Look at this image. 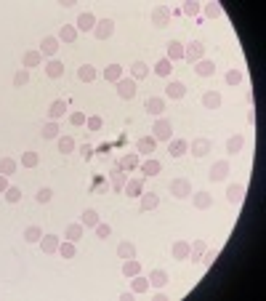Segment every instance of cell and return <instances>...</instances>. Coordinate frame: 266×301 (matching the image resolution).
I'll return each mask as SVG.
<instances>
[{"label":"cell","mask_w":266,"mask_h":301,"mask_svg":"<svg viewBox=\"0 0 266 301\" xmlns=\"http://www.w3.org/2000/svg\"><path fill=\"white\" fill-rule=\"evenodd\" d=\"M40 136H43V139H59V123H56V120H48V123L43 125Z\"/></svg>","instance_id":"cell-47"},{"label":"cell","mask_w":266,"mask_h":301,"mask_svg":"<svg viewBox=\"0 0 266 301\" xmlns=\"http://www.w3.org/2000/svg\"><path fill=\"white\" fill-rule=\"evenodd\" d=\"M45 75H48L51 80H59L64 75V62L59 59H48V64H45Z\"/></svg>","instance_id":"cell-28"},{"label":"cell","mask_w":266,"mask_h":301,"mask_svg":"<svg viewBox=\"0 0 266 301\" xmlns=\"http://www.w3.org/2000/svg\"><path fill=\"white\" fill-rule=\"evenodd\" d=\"M144 110H146V115L163 118V112H165V96H149V99L144 101Z\"/></svg>","instance_id":"cell-9"},{"label":"cell","mask_w":266,"mask_h":301,"mask_svg":"<svg viewBox=\"0 0 266 301\" xmlns=\"http://www.w3.org/2000/svg\"><path fill=\"white\" fill-rule=\"evenodd\" d=\"M170 195H173L176 200H189V198H192V181L184 179V176L173 179V181H170Z\"/></svg>","instance_id":"cell-3"},{"label":"cell","mask_w":266,"mask_h":301,"mask_svg":"<svg viewBox=\"0 0 266 301\" xmlns=\"http://www.w3.org/2000/svg\"><path fill=\"white\" fill-rule=\"evenodd\" d=\"M59 235H43L40 237V248H43V253H56L59 251Z\"/></svg>","instance_id":"cell-27"},{"label":"cell","mask_w":266,"mask_h":301,"mask_svg":"<svg viewBox=\"0 0 266 301\" xmlns=\"http://www.w3.org/2000/svg\"><path fill=\"white\" fill-rule=\"evenodd\" d=\"M77 80H80V83H94V80H96V67L94 64L77 67Z\"/></svg>","instance_id":"cell-31"},{"label":"cell","mask_w":266,"mask_h":301,"mask_svg":"<svg viewBox=\"0 0 266 301\" xmlns=\"http://www.w3.org/2000/svg\"><path fill=\"white\" fill-rule=\"evenodd\" d=\"M117 259H136V245L131 240H123V242H117Z\"/></svg>","instance_id":"cell-33"},{"label":"cell","mask_w":266,"mask_h":301,"mask_svg":"<svg viewBox=\"0 0 266 301\" xmlns=\"http://www.w3.org/2000/svg\"><path fill=\"white\" fill-rule=\"evenodd\" d=\"M83 235H85V227L80 224V222L67 224V229H64V237H67V240H72V242H80V240H83Z\"/></svg>","instance_id":"cell-24"},{"label":"cell","mask_w":266,"mask_h":301,"mask_svg":"<svg viewBox=\"0 0 266 301\" xmlns=\"http://www.w3.org/2000/svg\"><path fill=\"white\" fill-rule=\"evenodd\" d=\"M149 75V67H146V62H141V59H138V62H133L131 64V77L136 80V83H138V80H144Z\"/></svg>","instance_id":"cell-40"},{"label":"cell","mask_w":266,"mask_h":301,"mask_svg":"<svg viewBox=\"0 0 266 301\" xmlns=\"http://www.w3.org/2000/svg\"><path fill=\"white\" fill-rule=\"evenodd\" d=\"M69 125H75V128H80V125H85V112H80V110L69 112Z\"/></svg>","instance_id":"cell-53"},{"label":"cell","mask_w":266,"mask_h":301,"mask_svg":"<svg viewBox=\"0 0 266 301\" xmlns=\"http://www.w3.org/2000/svg\"><path fill=\"white\" fill-rule=\"evenodd\" d=\"M155 147H157V139H155V136H141V139L136 142V152L149 157V155L155 152Z\"/></svg>","instance_id":"cell-20"},{"label":"cell","mask_w":266,"mask_h":301,"mask_svg":"<svg viewBox=\"0 0 266 301\" xmlns=\"http://www.w3.org/2000/svg\"><path fill=\"white\" fill-rule=\"evenodd\" d=\"M29 83V69H16V75H14V88H24Z\"/></svg>","instance_id":"cell-48"},{"label":"cell","mask_w":266,"mask_h":301,"mask_svg":"<svg viewBox=\"0 0 266 301\" xmlns=\"http://www.w3.org/2000/svg\"><path fill=\"white\" fill-rule=\"evenodd\" d=\"M101 125H104V120L99 118V115H91V118H85V128H88V131H101Z\"/></svg>","instance_id":"cell-54"},{"label":"cell","mask_w":266,"mask_h":301,"mask_svg":"<svg viewBox=\"0 0 266 301\" xmlns=\"http://www.w3.org/2000/svg\"><path fill=\"white\" fill-rule=\"evenodd\" d=\"M19 163L14 157H0V176H11V173H16Z\"/></svg>","instance_id":"cell-43"},{"label":"cell","mask_w":266,"mask_h":301,"mask_svg":"<svg viewBox=\"0 0 266 301\" xmlns=\"http://www.w3.org/2000/svg\"><path fill=\"white\" fill-rule=\"evenodd\" d=\"M216 256H218V253H216V251H208V248H205V253H202V259H200V261L205 264V267H211V264H213V259H216Z\"/></svg>","instance_id":"cell-58"},{"label":"cell","mask_w":266,"mask_h":301,"mask_svg":"<svg viewBox=\"0 0 266 301\" xmlns=\"http://www.w3.org/2000/svg\"><path fill=\"white\" fill-rule=\"evenodd\" d=\"M168 62H184V43H179V40H170L168 43V56H165Z\"/></svg>","instance_id":"cell-23"},{"label":"cell","mask_w":266,"mask_h":301,"mask_svg":"<svg viewBox=\"0 0 266 301\" xmlns=\"http://www.w3.org/2000/svg\"><path fill=\"white\" fill-rule=\"evenodd\" d=\"M149 16H152V24H155L157 30H165V27L170 24V19H173V11H170V6H163V3H160V6L152 8V14H149Z\"/></svg>","instance_id":"cell-2"},{"label":"cell","mask_w":266,"mask_h":301,"mask_svg":"<svg viewBox=\"0 0 266 301\" xmlns=\"http://www.w3.org/2000/svg\"><path fill=\"white\" fill-rule=\"evenodd\" d=\"M112 187L117 189V192H123V187H125V176H123V168L120 166L114 168V173H112Z\"/></svg>","instance_id":"cell-52"},{"label":"cell","mask_w":266,"mask_h":301,"mask_svg":"<svg viewBox=\"0 0 266 301\" xmlns=\"http://www.w3.org/2000/svg\"><path fill=\"white\" fill-rule=\"evenodd\" d=\"M40 64H43V53H40L38 48H29V51L21 53V67H24V69L40 67Z\"/></svg>","instance_id":"cell-12"},{"label":"cell","mask_w":266,"mask_h":301,"mask_svg":"<svg viewBox=\"0 0 266 301\" xmlns=\"http://www.w3.org/2000/svg\"><path fill=\"white\" fill-rule=\"evenodd\" d=\"M200 59H205V43L202 40H192V43L184 45V62L197 64Z\"/></svg>","instance_id":"cell-1"},{"label":"cell","mask_w":266,"mask_h":301,"mask_svg":"<svg viewBox=\"0 0 266 301\" xmlns=\"http://www.w3.org/2000/svg\"><path fill=\"white\" fill-rule=\"evenodd\" d=\"M38 163H40V155L32 152V149L21 155V166H24V168H38Z\"/></svg>","instance_id":"cell-49"},{"label":"cell","mask_w":266,"mask_h":301,"mask_svg":"<svg viewBox=\"0 0 266 301\" xmlns=\"http://www.w3.org/2000/svg\"><path fill=\"white\" fill-rule=\"evenodd\" d=\"M187 149H189V142H184V139H170V142H168V152H170L173 160L184 157V155H187Z\"/></svg>","instance_id":"cell-16"},{"label":"cell","mask_w":266,"mask_h":301,"mask_svg":"<svg viewBox=\"0 0 266 301\" xmlns=\"http://www.w3.org/2000/svg\"><path fill=\"white\" fill-rule=\"evenodd\" d=\"M8 187H11V184H8V176H0V195H3Z\"/></svg>","instance_id":"cell-59"},{"label":"cell","mask_w":266,"mask_h":301,"mask_svg":"<svg viewBox=\"0 0 266 301\" xmlns=\"http://www.w3.org/2000/svg\"><path fill=\"white\" fill-rule=\"evenodd\" d=\"M141 275V261L138 259H125L123 261V277H136Z\"/></svg>","instance_id":"cell-35"},{"label":"cell","mask_w":266,"mask_h":301,"mask_svg":"<svg viewBox=\"0 0 266 301\" xmlns=\"http://www.w3.org/2000/svg\"><path fill=\"white\" fill-rule=\"evenodd\" d=\"M192 205L197 208V211H208V208L213 205V195H208V192H192Z\"/></svg>","instance_id":"cell-22"},{"label":"cell","mask_w":266,"mask_h":301,"mask_svg":"<svg viewBox=\"0 0 266 301\" xmlns=\"http://www.w3.org/2000/svg\"><path fill=\"white\" fill-rule=\"evenodd\" d=\"M80 155H83V157H85V155H91V147H88V144H83V147H80Z\"/></svg>","instance_id":"cell-62"},{"label":"cell","mask_w":266,"mask_h":301,"mask_svg":"<svg viewBox=\"0 0 266 301\" xmlns=\"http://www.w3.org/2000/svg\"><path fill=\"white\" fill-rule=\"evenodd\" d=\"M242 147H245V136H242V133L229 136V142H226V152H229V155H240Z\"/></svg>","instance_id":"cell-29"},{"label":"cell","mask_w":266,"mask_h":301,"mask_svg":"<svg viewBox=\"0 0 266 301\" xmlns=\"http://www.w3.org/2000/svg\"><path fill=\"white\" fill-rule=\"evenodd\" d=\"M131 291L133 293H146L149 291V277H141V275L131 277Z\"/></svg>","instance_id":"cell-41"},{"label":"cell","mask_w":266,"mask_h":301,"mask_svg":"<svg viewBox=\"0 0 266 301\" xmlns=\"http://www.w3.org/2000/svg\"><path fill=\"white\" fill-rule=\"evenodd\" d=\"M3 195H6V200H8V203H19V200H21V189L14 187V184H11V187H8Z\"/></svg>","instance_id":"cell-55"},{"label":"cell","mask_w":266,"mask_h":301,"mask_svg":"<svg viewBox=\"0 0 266 301\" xmlns=\"http://www.w3.org/2000/svg\"><path fill=\"white\" fill-rule=\"evenodd\" d=\"M152 136L157 142H170L173 139V123L168 118H157L155 125H152Z\"/></svg>","instance_id":"cell-4"},{"label":"cell","mask_w":266,"mask_h":301,"mask_svg":"<svg viewBox=\"0 0 266 301\" xmlns=\"http://www.w3.org/2000/svg\"><path fill=\"white\" fill-rule=\"evenodd\" d=\"M224 104V96L218 94V91H205L202 94V107L205 110H218Z\"/></svg>","instance_id":"cell-21"},{"label":"cell","mask_w":266,"mask_h":301,"mask_svg":"<svg viewBox=\"0 0 266 301\" xmlns=\"http://www.w3.org/2000/svg\"><path fill=\"white\" fill-rule=\"evenodd\" d=\"M75 27H77V32H94V27H96V16L91 14V11H85V14L77 16Z\"/></svg>","instance_id":"cell-19"},{"label":"cell","mask_w":266,"mask_h":301,"mask_svg":"<svg viewBox=\"0 0 266 301\" xmlns=\"http://www.w3.org/2000/svg\"><path fill=\"white\" fill-rule=\"evenodd\" d=\"M59 48H62L59 38H56V35H45L38 51H40L43 56H48V59H56V53H59Z\"/></svg>","instance_id":"cell-7"},{"label":"cell","mask_w":266,"mask_h":301,"mask_svg":"<svg viewBox=\"0 0 266 301\" xmlns=\"http://www.w3.org/2000/svg\"><path fill=\"white\" fill-rule=\"evenodd\" d=\"M205 248H208L205 240H194V242H189V259H187V261H200L202 253H205Z\"/></svg>","instance_id":"cell-34"},{"label":"cell","mask_w":266,"mask_h":301,"mask_svg":"<svg viewBox=\"0 0 266 301\" xmlns=\"http://www.w3.org/2000/svg\"><path fill=\"white\" fill-rule=\"evenodd\" d=\"M165 96L173 99V101H179V99L187 96V86H184L181 80H170V83L165 86Z\"/></svg>","instance_id":"cell-13"},{"label":"cell","mask_w":266,"mask_h":301,"mask_svg":"<svg viewBox=\"0 0 266 301\" xmlns=\"http://www.w3.org/2000/svg\"><path fill=\"white\" fill-rule=\"evenodd\" d=\"M256 120H258V118H256V110H248V123L256 125Z\"/></svg>","instance_id":"cell-61"},{"label":"cell","mask_w":266,"mask_h":301,"mask_svg":"<svg viewBox=\"0 0 266 301\" xmlns=\"http://www.w3.org/2000/svg\"><path fill=\"white\" fill-rule=\"evenodd\" d=\"M75 149H77V144H75L72 136H59V152L62 155H72Z\"/></svg>","instance_id":"cell-45"},{"label":"cell","mask_w":266,"mask_h":301,"mask_svg":"<svg viewBox=\"0 0 266 301\" xmlns=\"http://www.w3.org/2000/svg\"><path fill=\"white\" fill-rule=\"evenodd\" d=\"M59 253L62 259H75V253H77V242H72V240H64V242H59Z\"/></svg>","instance_id":"cell-39"},{"label":"cell","mask_w":266,"mask_h":301,"mask_svg":"<svg viewBox=\"0 0 266 301\" xmlns=\"http://www.w3.org/2000/svg\"><path fill=\"white\" fill-rule=\"evenodd\" d=\"M157 205H160V195L157 192H141L138 195V208H141V213L155 211Z\"/></svg>","instance_id":"cell-10"},{"label":"cell","mask_w":266,"mask_h":301,"mask_svg":"<svg viewBox=\"0 0 266 301\" xmlns=\"http://www.w3.org/2000/svg\"><path fill=\"white\" fill-rule=\"evenodd\" d=\"M99 222H101V218H99V213L94 211V208H85V211H83V216H80V224H83L85 229H94Z\"/></svg>","instance_id":"cell-36"},{"label":"cell","mask_w":266,"mask_h":301,"mask_svg":"<svg viewBox=\"0 0 266 301\" xmlns=\"http://www.w3.org/2000/svg\"><path fill=\"white\" fill-rule=\"evenodd\" d=\"M133 296H136L133 291H123L120 293V301H133Z\"/></svg>","instance_id":"cell-60"},{"label":"cell","mask_w":266,"mask_h":301,"mask_svg":"<svg viewBox=\"0 0 266 301\" xmlns=\"http://www.w3.org/2000/svg\"><path fill=\"white\" fill-rule=\"evenodd\" d=\"M120 77H125L123 75V64H109L107 69H104V80H107V83H117Z\"/></svg>","instance_id":"cell-37"},{"label":"cell","mask_w":266,"mask_h":301,"mask_svg":"<svg viewBox=\"0 0 266 301\" xmlns=\"http://www.w3.org/2000/svg\"><path fill=\"white\" fill-rule=\"evenodd\" d=\"M77 27L75 24H62V30H59V35H56V38H59V43H75L77 40Z\"/></svg>","instance_id":"cell-26"},{"label":"cell","mask_w":266,"mask_h":301,"mask_svg":"<svg viewBox=\"0 0 266 301\" xmlns=\"http://www.w3.org/2000/svg\"><path fill=\"white\" fill-rule=\"evenodd\" d=\"M123 192L128 195V198H138V195L144 192V179H128L125 187H123Z\"/></svg>","instance_id":"cell-25"},{"label":"cell","mask_w":266,"mask_h":301,"mask_svg":"<svg viewBox=\"0 0 266 301\" xmlns=\"http://www.w3.org/2000/svg\"><path fill=\"white\" fill-rule=\"evenodd\" d=\"M194 72H197L200 77H211V75H216V64H213V59H200L197 64H194Z\"/></svg>","instance_id":"cell-30"},{"label":"cell","mask_w":266,"mask_h":301,"mask_svg":"<svg viewBox=\"0 0 266 301\" xmlns=\"http://www.w3.org/2000/svg\"><path fill=\"white\" fill-rule=\"evenodd\" d=\"M202 11H205V16H208V19H216V16H221V14H224L221 3H205Z\"/></svg>","instance_id":"cell-50"},{"label":"cell","mask_w":266,"mask_h":301,"mask_svg":"<svg viewBox=\"0 0 266 301\" xmlns=\"http://www.w3.org/2000/svg\"><path fill=\"white\" fill-rule=\"evenodd\" d=\"M229 176V160H216L211 166V181H224Z\"/></svg>","instance_id":"cell-18"},{"label":"cell","mask_w":266,"mask_h":301,"mask_svg":"<svg viewBox=\"0 0 266 301\" xmlns=\"http://www.w3.org/2000/svg\"><path fill=\"white\" fill-rule=\"evenodd\" d=\"M187 152H192L194 157H208V152H213V142H211V139H205V136L192 139V144H189Z\"/></svg>","instance_id":"cell-6"},{"label":"cell","mask_w":266,"mask_h":301,"mask_svg":"<svg viewBox=\"0 0 266 301\" xmlns=\"http://www.w3.org/2000/svg\"><path fill=\"white\" fill-rule=\"evenodd\" d=\"M242 200H245V187H242V184H229L226 187V203L229 205H240Z\"/></svg>","instance_id":"cell-11"},{"label":"cell","mask_w":266,"mask_h":301,"mask_svg":"<svg viewBox=\"0 0 266 301\" xmlns=\"http://www.w3.org/2000/svg\"><path fill=\"white\" fill-rule=\"evenodd\" d=\"M138 163H141V155H138V152H128V155H123L120 168L123 171H133V168H138Z\"/></svg>","instance_id":"cell-38"},{"label":"cell","mask_w":266,"mask_h":301,"mask_svg":"<svg viewBox=\"0 0 266 301\" xmlns=\"http://www.w3.org/2000/svg\"><path fill=\"white\" fill-rule=\"evenodd\" d=\"M138 171H141L144 176H157V173L163 171V163H160V160H155V157H146V160H141V163H138Z\"/></svg>","instance_id":"cell-17"},{"label":"cell","mask_w":266,"mask_h":301,"mask_svg":"<svg viewBox=\"0 0 266 301\" xmlns=\"http://www.w3.org/2000/svg\"><path fill=\"white\" fill-rule=\"evenodd\" d=\"M94 229H96V237H99V240H107V237L112 235V227H109V224H104V222H99Z\"/></svg>","instance_id":"cell-56"},{"label":"cell","mask_w":266,"mask_h":301,"mask_svg":"<svg viewBox=\"0 0 266 301\" xmlns=\"http://www.w3.org/2000/svg\"><path fill=\"white\" fill-rule=\"evenodd\" d=\"M168 283H170V275L165 269H152V272H149V285L157 288V291H163Z\"/></svg>","instance_id":"cell-14"},{"label":"cell","mask_w":266,"mask_h":301,"mask_svg":"<svg viewBox=\"0 0 266 301\" xmlns=\"http://www.w3.org/2000/svg\"><path fill=\"white\" fill-rule=\"evenodd\" d=\"M170 72H173V62H168L165 56H163V59L155 64V75H160V77H170Z\"/></svg>","instance_id":"cell-46"},{"label":"cell","mask_w":266,"mask_h":301,"mask_svg":"<svg viewBox=\"0 0 266 301\" xmlns=\"http://www.w3.org/2000/svg\"><path fill=\"white\" fill-rule=\"evenodd\" d=\"M114 86H117V96H120V99H125V101H131V99L136 96V91H138L133 77H120Z\"/></svg>","instance_id":"cell-8"},{"label":"cell","mask_w":266,"mask_h":301,"mask_svg":"<svg viewBox=\"0 0 266 301\" xmlns=\"http://www.w3.org/2000/svg\"><path fill=\"white\" fill-rule=\"evenodd\" d=\"M51 198H53V189H51V187H40L38 192H35V200H38L40 205L51 203Z\"/></svg>","instance_id":"cell-51"},{"label":"cell","mask_w":266,"mask_h":301,"mask_svg":"<svg viewBox=\"0 0 266 301\" xmlns=\"http://www.w3.org/2000/svg\"><path fill=\"white\" fill-rule=\"evenodd\" d=\"M200 11H202V6H200V3H194V0H189V3H184V14H187V16H197Z\"/></svg>","instance_id":"cell-57"},{"label":"cell","mask_w":266,"mask_h":301,"mask_svg":"<svg viewBox=\"0 0 266 301\" xmlns=\"http://www.w3.org/2000/svg\"><path fill=\"white\" fill-rule=\"evenodd\" d=\"M114 35V19L104 16V19H96V27H94V38L96 40H109Z\"/></svg>","instance_id":"cell-5"},{"label":"cell","mask_w":266,"mask_h":301,"mask_svg":"<svg viewBox=\"0 0 266 301\" xmlns=\"http://www.w3.org/2000/svg\"><path fill=\"white\" fill-rule=\"evenodd\" d=\"M64 112H67V101L64 99H53L51 107H48V118L51 120H59V118H64Z\"/></svg>","instance_id":"cell-32"},{"label":"cell","mask_w":266,"mask_h":301,"mask_svg":"<svg viewBox=\"0 0 266 301\" xmlns=\"http://www.w3.org/2000/svg\"><path fill=\"white\" fill-rule=\"evenodd\" d=\"M224 80H226V86H240L242 80H245V72H242L240 67H232V69L224 75Z\"/></svg>","instance_id":"cell-42"},{"label":"cell","mask_w":266,"mask_h":301,"mask_svg":"<svg viewBox=\"0 0 266 301\" xmlns=\"http://www.w3.org/2000/svg\"><path fill=\"white\" fill-rule=\"evenodd\" d=\"M170 256L176 261H187L189 259V240H176L170 245Z\"/></svg>","instance_id":"cell-15"},{"label":"cell","mask_w":266,"mask_h":301,"mask_svg":"<svg viewBox=\"0 0 266 301\" xmlns=\"http://www.w3.org/2000/svg\"><path fill=\"white\" fill-rule=\"evenodd\" d=\"M24 242H40V237H43V229L38 227V224H29L27 229H24Z\"/></svg>","instance_id":"cell-44"}]
</instances>
